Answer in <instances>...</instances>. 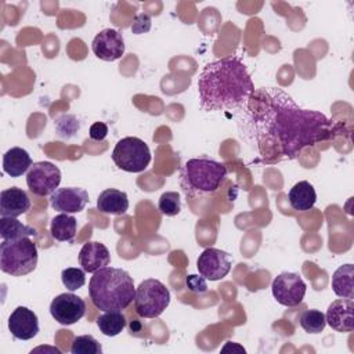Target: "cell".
Wrapping results in <instances>:
<instances>
[{
    "label": "cell",
    "instance_id": "6",
    "mask_svg": "<svg viewBox=\"0 0 354 354\" xmlns=\"http://www.w3.org/2000/svg\"><path fill=\"white\" fill-rule=\"evenodd\" d=\"M170 303V292L165 283L149 278L142 281L136 289L134 308L141 318L159 317Z\"/></svg>",
    "mask_w": 354,
    "mask_h": 354
},
{
    "label": "cell",
    "instance_id": "11",
    "mask_svg": "<svg viewBox=\"0 0 354 354\" xmlns=\"http://www.w3.org/2000/svg\"><path fill=\"white\" fill-rule=\"evenodd\" d=\"M51 317L61 325H73L86 314V303L73 293H61L50 304Z\"/></svg>",
    "mask_w": 354,
    "mask_h": 354
},
{
    "label": "cell",
    "instance_id": "33",
    "mask_svg": "<svg viewBox=\"0 0 354 354\" xmlns=\"http://www.w3.org/2000/svg\"><path fill=\"white\" fill-rule=\"evenodd\" d=\"M39 351H48L51 354H61V350H58L55 347H48V346H39V347L33 348L30 353L33 354V353H39Z\"/></svg>",
    "mask_w": 354,
    "mask_h": 354
},
{
    "label": "cell",
    "instance_id": "2",
    "mask_svg": "<svg viewBox=\"0 0 354 354\" xmlns=\"http://www.w3.org/2000/svg\"><path fill=\"white\" fill-rule=\"evenodd\" d=\"M198 93L203 111H231L249 102L254 84L245 64L228 57L213 61L202 69Z\"/></svg>",
    "mask_w": 354,
    "mask_h": 354
},
{
    "label": "cell",
    "instance_id": "32",
    "mask_svg": "<svg viewBox=\"0 0 354 354\" xmlns=\"http://www.w3.org/2000/svg\"><path fill=\"white\" fill-rule=\"evenodd\" d=\"M108 134V126L104 122H95L90 126L88 136L94 141H102Z\"/></svg>",
    "mask_w": 354,
    "mask_h": 354
},
{
    "label": "cell",
    "instance_id": "25",
    "mask_svg": "<svg viewBox=\"0 0 354 354\" xmlns=\"http://www.w3.org/2000/svg\"><path fill=\"white\" fill-rule=\"evenodd\" d=\"M299 324L307 333H321L326 325L325 314L319 310H306L300 315Z\"/></svg>",
    "mask_w": 354,
    "mask_h": 354
},
{
    "label": "cell",
    "instance_id": "15",
    "mask_svg": "<svg viewBox=\"0 0 354 354\" xmlns=\"http://www.w3.org/2000/svg\"><path fill=\"white\" fill-rule=\"evenodd\" d=\"M353 299H337L326 310L325 321L336 332H353L354 329Z\"/></svg>",
    "mask_w": 354,
    "mask_h": 354
},
{
    "label": "cell",
    "instance_id": "24",
    "mask_svg": "<svg viewBox=\"0 0 354 354\" xmlns=\"http://www.w3.org/2000/svg\"><path fill=\"white\" fill-rule=\"evenodd\" d=\"M97 325L102 335L113 337L124 329L126 318L122 311H104V314L97 318Z\"/></svg>",
    "mask_w": 354,
    "mask_h": 354
},
{
    "label": "cell",
    "instance_id": "14",
    "mask_svg": "<svg viewBox=\"0 0 354 354\" xmlns=\"http://www.w3.org/2000/svg\"><path fill=\"white\" fill-rule=\"evenodd\" d=\"M8 330L15 339L30 340L39 333V318L28 307H17L8 317Z\"/></svg>",
    "mask_w": 354,
    "mask_h": 354
},
{
    "label": "cell",
    "instance_id": "4",
    "mask_svg": "<svg viewBox=\"0 0 354 354\" xmlns=\"http://www.w3.org/2000/svg\"><path fill=\"white\" fill-rule=\"evenodd\" d=\"M225 165L210 158H195L185 162L180 170V187L187 198H201L214 194L227 178Z\"/></svg>",
    "mask_w": 354,
    "mask_h": 354
},
{
    "label": "cell",
    "instance_id": "26",
    "mask_svg": "<svg viewBox=\"0 0 354 354\" xmlns=\"http://www.w3.org/2000/svg\"><path fill=\"white\" fill-rule=\"evenodd\" d=\"M72 354H101L102 346L101 343L91 335L76 336L71 346Z\"/></svg>",
    "mask_w": 354,
    "mask_h": 354
},
{
    "label": "cell",
    "instance_id": "19",
    "mask_svg": "<svg viewBox=\"0 0 354 354\" xmlns=\"http://www.w3.org/2000/svg\"><path fill=\"white\" fill-rule=\"evenodd\" d=\"M29 152L21 147H12L3 155V170L10 177H19L32 166Z\"/></svg>",
    "mask_w": 354,
    "mask_h": 354
},
{
    "label": "cell",
    "instance_id": "27",
    "mask_svg": "<svg viewBox=\"0 0 354 354\" xmlns=\"http://www.w3.org/2000/svg\"><path fill=\"white\" fill-rule=\"evenodd\" d=\"M158 209L163 216H167V217L177 216L181 210L180 194L176 191H169L162 194L158 202Z\"/></svg>",
    "mask_w": 354,
    "mask_h": 354
},
{
    "label": "cell",
    "instance_id": "5",
    "mask_svg": "<svg viewBox=\"0 0 354 354\" xmlns=\"http://www.w3.org/2000/svg\"><path fill=\"white\" fill-rule=\"evenodd\" d=\"M37 266V246L29 236L3 239L0 243V270L12 277L32 272Z\"/></svg>",
    "mask_w": 354,
    "mask_h": 354
},
{
    "label": "cell",
    "instance_id": "9",
    "mask_svg": "<svg viewBox=\"0 0 354 354\" xmlns=\"http://www.w3.org/2000/svg\"><path fill=\"white\" fill-rule=\"evenodd\" d=\"M307 286L301 277L295 272H281L271 283L274 299L285 307L299 306L306 295Z\"/></svg>",
    "mask_w": 354,
    "mask_h": 354
},
{
    "label": "cell",
    "instance_id": "17",
    "mask_svg": "<svg viewBox=\"0 0 354 354\" xmlns=\"http://www.w3.org/2000/svg\"><path fill=\"white\" fill-rule=\"evenodd\" d=\"M111 261V253L104 243L87 242L79 252V263L86 272L94 274L95 271L106 267Z\"/></svg>",
    "mask_w": 354,
    "mask_h": 354
},
{
    "label": "cell",
    "instance_id": "1",
    "mask_svg": "<svg viewBox=\"0 0 354 354\" xmlns=\"http://www.w3.org/2000/svg\"><path fill=\"white\" fill-rule=\"evenodd\" d=\"M261 93L266 97L259 100L267 106L259 112L256 122L264 129L266 136L278 142L282 155L293 159L304 147L333 136V123L324 113L300 108L281 88Z\"/></svg>",
    "mask_w": 354,
    "mask_h": 354
},
{
    "label": "cell",
    "instance_id": "20",
    "mask_svg": "<svg viewBox=\"0 0 354 354\" xmlns=\"http://www.w3.org/2000/svg\"><path fill=\"white\" fill-rule=\"evenodd\" d=\"M288 199H289V205L293 210L297 212H307L310 210L315 201H317V194L314 187L303 180L296 183L288 192Z\"/></svg>",
    "mask_w": 354,
    "mask_h": 354
},
{
    "label": "cell",
    "instance_id": "21",
    "mask_svg": "<svg viewBox=\"0 0 354 354\" xmlns=\"http://www.w3.org/2000/svg\"><path fill=\"white\" fill-rule=\"evenodd\" d=\"M77 220L69 213H61L53 217L50 224L51 236L58 242H72L76 235Z\"/></svg>",
    "mask_w": 354,
    "mask_h": 354
},
{
    "label": "cell",
    "instance_id": "30",
    "mask_svg": "<svg viewBox=\"0 0 354 354\" xmlns=\"http://www.w3.org/2000/svg\"><path fill=\"white\" fill-rule=\"evenodd\" d=\"M151 29V17L148 14H138L134 17L131 24V32L136 35L145 33Z\"/></svg>",
    "mask_w": 354,
    "mask_h": 354
},
{
    "label": "cell",
    "instance_id": "3",
    "mask_svg": "<svg viewBox=\"0 0 354 354\" xmlns=\"http://www.w3.org/2000/svg\"><path fill=\"white\" fill-rule=\"evenodd\" d=\"M88 296L98 310L122 311L134 301V281L127 271L106 266L90 278Z\"/></svg>",
    "mask_w": 354,
    "mask_h": 354
},
{
    "label": "cell",
    "instance_id": "29",
    "mask_svg": "<svg viewBox=\"0 0 354 354\" xmlns=\"http://www.w3.org/2000/svg\"><path fill=\"white\" fill-rule=\"evenodd\" d=\"M55 129L61 137L69 138L76 133V130H79V120L73 115H68V123H65V118L61 115L55 120Z\"/></svg>",
    "mask_w": 354,
    "mask_h": 354
},
{
    "label": "cell",
    "instance_id": "13",
    "mask_svg": "<svg viewBox=\"0 0 354 354\" xmlns=\"http://www.w3.org/2000/svg\"><path fill=\"white\" fill-rule=\"evenodd\" d=\"M88 203V192L79 187H64L55 189L50 196V205L61 213L82 212Z\"/></svg>",
    "mask_w": 354,
    "mask_h": 354
},
{
    "label": "cell",
    "instance_id": "28",
    "mask_svg": "<svg viewBox=\"0 0 354 354\" xmlns=\"http://www.w3.org/2000/svg\"><path fill=\"white\" fill-rule=\"evenodd\" d=\"M61 281L68 290H71V292L77 290L86 282V271L83 268H77V267H68V268L62 270Z\"/></svg>",
    "mask_w": 354,
    "mask_h": 354
},
{
    "label": "cell",
    "instance_id": "23",
    "mask_svg": "<svg viewBox=\"0 0 354 354\" xmlns=\"http://www.w3.org/2000/svg\"><path fill=\"white\" fill-rule=\"evenodd\" d=\"M36 230L30 225L22 224L17 217H0V236L1 239H19L25 236H35Z\"/></svg>",
    "mask_w": 354,
    "mask_h": 354
},
{
    "label": "cell",
    "instance_id": "7",
    "mask_svg": "<svg viewBox=\"0 0 354 354\" xmlns=\"http://www.w3.org/2000/svg\"><path fill=\"white\" fill-rule=\"evenodd\" d=\"M115 165L127 173H141L151 162V151L144 140L124 137L119 140L112 151Z\"/></svg>",
    "mask_w": 354,
    "mask_h": 354
},
{
    "label": "cell",
    "instance_id": "16",
    "mask_svg": "<svg viewBox=\"0 0 354 354\" xmlns=\"http://www.w3.org/2000/svg\"><path fill=\"white\" fill-rule=\"evenodd\" d=\"M30 209V199L28 194L18 187H11L0 192V216L18 217L28 213Z\"/></svg>",
    "mask_w": 354,
    "mask_h": 354
},
{
    "label": "cell",
    "instance_id": "12",
    "mask_svg": "<svg viewBox=\"0 0 354 354\" xmlns=\"http://www.w3.org/2000/svg\"><path fill=\"white\" fill-rule=\"evenodd\" d=\"M91 50L94 55L102 61H116L124 53V40L122 33L115 29H104L97 33L91 43Z\"/></svg>",
    "mask_w": 354,
    "mask_h": 354
},
{
    "label": "cell",
    "instance_id": "18",
    "mask_svg": "<svg viewBox=\"0 0 354 354\" xmlns=\"http://www.w3.org/2000/svg\"><path fill=\"white\" fill-rule=\"evenodd\" d=\"M129 209V198L124 191L115 188L104 189L97 198V210L104 214H124Z\"/></svg>",
    "mask_w": 354,
    "mask_h": 354
},
{
    "label": "cell",
    "instance_id": "10",
    "mask_svg": "<svg viewBox=\"0 0 354 354\" xmlns=\"http://www.w3.org/2000/svg\"><path fill=\"white\" fill-rule=\"evenodd\" d=\"M232 260L230 253L217 248L205 249L196 260L199 274L209 281H218L224 278L230 272Z\"/></svg>",
    "mask_w": 354,
    "mask_h": 354
},
{
    "label": "cell",
    "instance_id": "8",
    "mask_svg": "<svg viewBox=\"0 0 354 354\" xmlns=\"http://www.w3.org/2000/svg\"><path fill=\"white\" fill-rule=\"evenodd\" d=\"M61 183V170L51 162H36L26 173V185L37 196L51 195Z\"/></svg>",
    "mask_w": 354,
    "mask_h": 354
},
{
    "label": "cell",
    "instance_id": "22",
    "mask_svg": "<svg viewBox=\"0 0 354 354\" xmlns=\"http://www.w3.org/2000/svg\"><path fill=\"white\" fill-rule=\"evenodd\" d=\"M354 267L353 264L340 266L332 275V290L336 296L342 299L354 297Z\"/></svg>",
    "mask_w": 354,
    "mask_h": 354
},
{
    "label": "cell",
    "instance_id": "31",
    "mask_svg": "<svg viewBox=\"0 0 354 354\" xmlns=\"http://www.w3.org/2000/svg\"><path fill=\"white\" fill-rule=\"evenodd\" d=\"M185 283H187V288L194 292V293H205L207 290V285H206V281L205 278L201 275H195V274H191L187 277L185 279Z\"/></svg>",
    "mask_w": 354,
    "mask_h": 354
}]
</instances>
